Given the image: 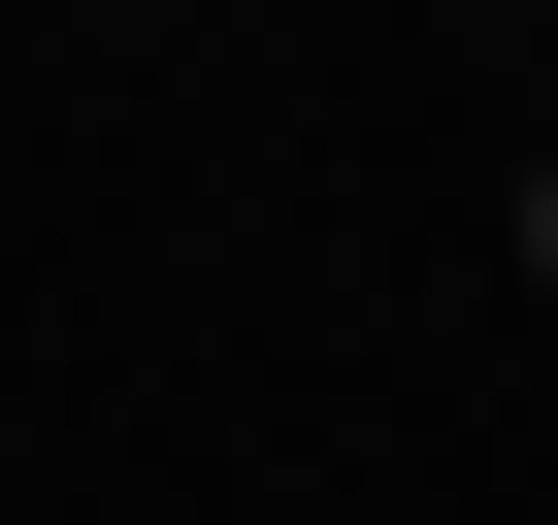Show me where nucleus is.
<instances>
[{
	"label": "nucleus",
	"instance_id": "f257e3e1",
	"mask_svg": "<svg viewBox=\"0 0 558 525\" xmlns=\"http://www.w3.org/2000/svg\"><path fill=\"white\" fill-rule=\"evenodd\" d=\"M525 262H558V197H525Z\"/></svg>",
	"mask_w": 558,
	"mask_h": 525
}]
</instances>
